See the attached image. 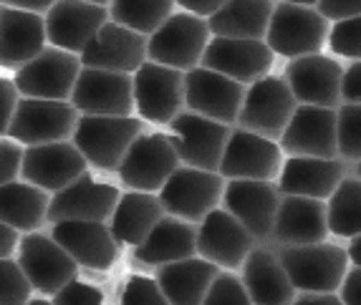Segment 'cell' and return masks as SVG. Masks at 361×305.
Returning a JSON list of instances; mask_svg holds the SVG:
<instances>
[{
  "mask_svg": "<svg viewBox=\"0 0 361 305\" xmlns=\"http://www.w3.org/2000/svg\"><path fill=\"white\" fill-rule=\"evenodd\" d=\"M142 132H145V119H137V116L81 114L71 142L86 156L91 169L116 172L132 142Z\"/></svg>",
  "mask_w": 361,
  "mask_h": 305,
  "instance_id": "cell-1",
  "label": "cell"
},
{
  "mask_svg": "<svg viewBox=\"0 0 361 305\" xmlns=\"http://www.w3.org/2000/svg\"><path fill=\"white\" fill-rule=\"evenodd\" d=\"M290 282L298 293H336L349 273V252L331 242L278 247Z\"/></svg>",
  "mask_w": 361,
  "mask_h": 305,
  "instance_id": "cell-2",
  "label": "cell"
},
{
  "mask_svg": "<svg viewBox=\"0 0 361 305\" xmlns=\"http://www.w3.org/2000/svg\"><path fill=\"white\" fill-rule=\"evenodd\" d=\"M225 182L228 180L220 172H207V169L182 164L157 194H159V202H162L167 215L197 225L212 210L220 207L225 194Z\"/></svg>",
  "mask_w": 361,
  "mask_h": 305,
  "instance_id": "cell-3",
  "label": "cell"
},
{
  "mask_svg": "<svg viewBox=\"0 0 361 305\" xmlns=\"http://www.w3.org/2000/svg\"><path fill=\"white\" fill-rule=\"evenodd\" d=\"M210 36L207 18L187 11L172 13L149 36L147 56L154 63H164V66L180 68L187 73L202 63Z\"/></svg>",
  "mask_w": 361,
  "mask_h": 305,
  "instance_id": "cell-4",
  "label": "cell"
},
{
  "mask_svg": "<svg viewBox=\"0 0 361 305\" xmlns=\"http://www.w3.org/2000/svg\"><path fill=\"white\" fill-rule=\"evenodd\" d=\"M329 20L321 15L319 8L281 0L273 11L265 43L283 58H301L321 54V48L329 43Z\"/></svg>",
  "mask_w": 361,
  "mask_h": 305,
  "instance_id": "cell-5",
  "label": "cell"
},
{
  "mask_svg": "<svg viewBox=\"0 0 361 305\" xmlns=\"http://www.w3.org/2000/svg\"><path fill=\"white\" fill-rule=\"evenodd\" d=\"M177 167H182V162L169 134L142 132L124 154L116 174L127 189L159 192Z\"/></svg>",
  "mask_w": 361,
  "mask_h": 305,
  "instance_id": "cell-6",
  "label": "cell"
},
{
  "mask_svg": "<svg viewBox=\"0 0 361 305\" xmlns=\"http://www.w3.org/2000/svg\"><path fill=\"white\" fill-rule=\"evenodd\" d=\"M78 119H81V114L71 101L20 96L16 116H13L11 129H8V137L16 139L23 147L68 142L76 132Z\"/></svg>",
  "mask_w": 361,
  "mask_h": 305,
  "instance_id": "cell-7",
  "label": "cell"
},
{
  "mask_svg": "<svg viewBox=\"0 0 361 305\" xmlns=\"http://www.w3.org/2000/svg\"><path fill=\"white\" fill-rule=\"evenodd\" d=\"M295 108H298V101L286 76H265L247 86L238 126L265 139H273V142H281Z\"/></svg>",
  "mask_w": 361,
  "mask_h": 305,
  "instance_id": "cell-8",
  "label": "cell"
},
{
  "mask_svg": "<svg viewBox=\"0 0 361 305\" xmlns=\"http://www.w3.org/2000/svg\"><path fill=\"white\" fill-rule=\"evenodd\" d=\"M230 124L207 119L202 114H195L190 108L180 111L167 124V134L175 144L180 162L187 167L217 172L223 162L225 147L230 139Z\"/></svg>",
  "mask_w": 361,
  "mask_h": 305,
  "instance_id": "cell-9",
  "label": "cell"
},
{
  "mask_svg": "<svg viewBox=\"0 0 361 305\" xmlns=\"http://www.w3.org/2000/svg\"><path fill=\"white\" fill-rule=\"evenodd\" d=\"M16 260L23 268L28 282L33 285V293L43 295V298L59 293L68 280L78 275L76 260L56 242L54 235H46L41 230L23 232Z\"/></svg>",
  "mask_w": 361,
  "mask_h": 305,
  "instance_id": "cell-10",
  "label": "cell"
},
{
  "mask_svg": "<svg viewBox=\"0 0 361 305\" xmlns=\"http://www.w3.org/2000/svg\"><path fill=\"white\" fill-rule=\"evenodd\" d=\"M81 68H84V63H81L78 54L46 46L36 58L20 66L13 78H16L20 96L71 101L73 86H76Z\"/></svg>",
  "mask_w": 361,
  "mask_h": 305,
  "instance_id": "cell-11",
  "label": "cell"
},
{
  "mask_svg": "<svg viewBox=\"0 0 361 305\" xmlns=\"http://www.w3.org/2000/svg\"><path fill=\"white\" fill-rule=\"evenodd\" d=\"M134 104L139 119L164 124L185 111V71L147 61L134 73Z\"/></svg>",
  "mask_w": 361,
  "mask_h": 305,
  "instance_id": "cell-12",
  "label": "cell"
},
{
  "mask_svg": "<svg viewBox=\"0 0 361 305\" xmlns=\"http://www.w3.org/2000/svg\"><path fill=\"white\" fill-rule=\"evenodd\" d=\"M71 104L78 114L91 116H134V73L81 68L73 86Z\"/></svg>",
  "mask_w": 361,
  "mask_h": 305,
  "instance_id": "cell-13",
  "label": "cell"
},
{
  "mask_svg": "<svg viewBox=\"0 0 361 305\" xmlns=\"http://www.w3.org/2000/svg\"><path fill=\"white\" fill-rule=\"evenodd\" d=\"M283 149L273 139H265L247 129H233L217 172L225 180H258L273 182L283 169Z\"/></svg>",
  "mask_w": 361,
  "mask_h": 305,
  "instance_id": "cell-14",
  "label": "cell"
},
{
  "mask_svg": "<svg viewBox=\"0 0 361 305\" xmlns=\"http://www.w3.org/2000/svg\"><path fill=\"white\" fill-rule=\"evenodd\" d=\"M281 149L286 156H338V111L326 106L298 104L281 137Z\"/></svg>",
  "mask_w": 361,
  "mask_h": 305,
  "instance_id": "cell-15",
  "label": "cell"
},
{
  "mask_svg": "<svg viewBox=\"0 0 361 305\" xmlns=\"http://www.w3.org/2000/svg\"><path fill=\"white\" fill-rule=\"evenodd\" d=\"M245 91V84L205 66L185 73V108L223 124H238Z\"/></svg>",
  "mask_w": 361,
  "mask_h": 305,
  "instance_id": "cell-16",
  "label": "cell"
},
{
  "mask_svg": "<svg viewBox=\"0 0 361 305\" xmlns=\"http://www.w3.org/2000/svg\"><path fill=\"white\" fill-rule=\"evenodd\" d=\"M121 192L116 185L97 180L91 172H84L76 182L51 194L49 225L66 220L109 222L116 210Z\"/></svg>",
  "mask_w": 361,
  "mask_h": 305,
  "instance_id": "cell-17",
  "label": "cell"
},
{
  "mask_svg": "<svg viewBox=\"0 0 361 305\" xmlns=\"http://www.w3.org/2000/svg\"><path fill=\"white\" fill-rule=\"evenodd\" d=\"M283 194L278 192V185L258 180H228L225 182L223 207L243 222L247 232L258 242L271 239L273 225H276L278 207Z\"/></svg>",
  "mask_w": 361,
  "mask_h": 305,
  "instance_id": "cell-18",
  "label": "cell"
},
{
  "mask_svg": "<svg viewBox=\"0 0 361 305\" xmlns=\"http://www.w3.org/2000/svg\"><path fill=\"white\" fill-rule=\"evenodd\" d=\"M255 245H258V239L225 207H217L205 220L197 222V255L215 263L217 268H243Z\"/></svg>",
  "mask_w": 361,
  "mask_h": 305,
  "instance_id": "cell-19",
  "label": "cell"
},
{
  "mask_svg": "<svg viewBox=\"0 0 361 305\" xmlns=\"http://www.w3.org/2000/svg\"><path fill=\"white\" fill-rule=\"evenodd\" d=\"M46 18V36L49 46L63 48L78 54L94 41L102 25L109 18V6L89 3V0H56L49 11L43 13Z\"/></svg>",
  "mask_w": 361,
  "mask_h": 305,
  "instance_id": "cell-20",
  "label": "cell"
},
{
  "mask_svg": "<svg viewBox=\"0 0 361 305\" xmlns=\"http://www.w3.org/2000/svg\"><path fill=\"white\" fill-rule=\"evenodd\" d=\"M84 172H89V162L71 139L68 142L36 144V147L23 149L20 180L41 187L51 194L76 182Z\"/></svg>",
  "mask_w": 361,
  "mask_h": 305,
  "instance_id": "cell-21",
  "label": "cell"
},
{
  "mask_svg": "<svg viewBox=\"0 0 361 305\" xmlns=\"http://www.w3.org/2000/svg\"><path fill=\"white\" fill-rule=\"evenodd\" d=\"M273 58H276V54L265 41L212 36L200 66L212 68V71L223 73L233 81L250 86L271 73Z\"/></svg>",
  "mask_w": 361,
  "mask_h": 305,
  "instance_id": "cell-22",
  "label": "cell"
},
{
  "mask_svg": "<svg viewBox=\"0 0 361 305\" xmlns=\"http://www.w3.org/2000/svg\"><path fill=\"white\" fill-rule=\"evenodd\" d=\"M147 46H149V36L116 20H106L94 41L81 51V63L86 68L137 73L139 66L149 61Z\"/></svg>",
  "mask_w": 361,
  "mask_h": 305,
  "instance_id": "cell-23",
  "label": "cell"
},
{
  "mask_svg": "<svg viewBox=\"0 0 361 305\" xmlns=\"http://www.w3.org/2000/svg\"><path fill=\"white\" fill-rule=\"evenodd\" d=\"M283 76L298 104L326 108L341 106L343 66L331 56L311 54L301 56V58H290Z\"/></svg>",
  "mask_w": 361,
  "mask_h": 305,
  "instance_id": "cell-24",
  "label": "cell"
},
{
  "mask_svg": "<svg viewBox=\"0 0 361 305\" xmlns=\"http://www.w3.org/2000/svg\"><path fill=\"white\" fill-rule=\"evenodd\" d=\"M51 235L63 250L78 263V268L106 273L116 263L119 242L111 235L109 222L66 220L51 225Z\"/></svg>",
  "mask_w": 361,
  "mask_h": 305,
  "instance_id": "cell-25",
  "label": "cell"
},
{
  "mask_svg": "<svg viewBox=\"0 0 361 305\" xmlns=\"http://www.w3.org/2000/svg\"><path fill=\"white\" fill-rule=\"evenodd\" d=\"M329 232L331 230H329L326 199L283 194L281 207H278L276 225H273V232H271V239L278 247L326 242Z\"/></svg>",
  "mask_w": 361,
  "mask_h": 305,
  "instance_id": "cell-26",
  "label": "cell"
},
{
  "mask_svg": "<svg viewBox=\"0 0 361 305\" xmlns=\"http://www.w3.org/2000/svg\"><path fill=\"white\" fill-rule=\"evenodd\" d=\"M49 46L43 13L0 6V68L18 71Z\"/></svg>",
  "mask_w": 361,
  "mask_h": 305,
  "instance_id": "cell-27",
  "label": "cell"
},
{
  "mask_svg": "<svg viewBox=\"0 0 361 305\" xmlns=\"http://www.w3.org/2000/svg\"><path fill=\"white\" fill-rule=\"evenodd\" d=\"M346 177V164L341 156L321 159V156H288L278 174L281 194L329 199Z\"/></svg>",
  "mask_w": 361,
  "mask_h": 305,
  "instance_id": "cell-28",
  "label": "cell"
},
{
  "mask_svg": "<svg viewBox=\"0 0 361 305\" xmlns=\"http://www.w3.org/2000/svg\"><path fill=\"white\" fill-rule=\"evenodd\" d=\"M197 255V225L180 217L164 215L142 245L134 247L132 258L139 265L162 268L167 263L187 260Z\"/></svg>",
  "mask_w": 361,
  "mask_h": 305,
  "instance_id": "cell-29",
  "label": "cell"
},
{
  "mask_svg": "<svg viewBox=\"0 0 361 305\" xmlns=\"http://www.w3.org/2000/svg\"><path fill=\"white\" fill-rule=\"evenodd\" d=\"M243 282L255 305H293L295 285L290 282L278 252L268 247H253L243 263Z\"/></svg>",
  "mask_w": 361,
  "mask_h": 305,
  "instance_id": "cell-30",
  "label": "cell"
},
{
  "mask_svg": "<svg viewBox=\"0 0 361 305\" xmlns=\"http://www.w3.org/2000/svg\"><path fill=\"white\" fill-rule=\"evenodd\" d=\"M220 270L223 268H217L215 263L195 255V258L157 268L154 278L172 305H202L212 280L220 275Z\"/></svg>",
  "mask_w": 361,
  "mask_h": 305,
  "instance_id": "cell-31",
  "label": "cell"
},
{
  "mask_svg": "<svg viewBox=\"0 0 361 305\" xmlns=\"http://www.w3.org/2000/svg\"><path fill=\"white\" fill-rule=\"evenodd\" d=\"M167 215L159 202L157 192H124L116 202V210L109 220L111 235L119 245L137 247L147 239V235L154 230V225Z\"/></svg>",
  "mask_w": 361,
  "mask_h": 305,
  "instance_id": "cell-32",
  "label": "cell"
},
{
  "mask_svg": "<svg viewBox=\"0 0 361 305\" xmlns=\"http://www.w3.org/2000/svg\"><path fill=\"white\" fill-rule=\"evenodd\" d=\"M276 3L273 0H228L207 18L212 36L265 41Z\"/></svg>",
  "mask_w": 361,
  "mask_h": 305,
  "instance_id": "cell-33",
  "label": "cell"
},
{
  "mask_svg": "<svg viewBox=\"0 0 361 305\" xmlns=\"http://www.w3.org/2000/svg\"><path fill=\"white\" fill-rule=\"evenodd\" d=\"M51 192L25 180L8 182L0 187V222L18 232H36L49 222Z\"/></svg>",
  "mask_w": 361,
  "mask_h": 305,
  "instance_id": "cell-34",
  "label": "cell"
},
{
  "mask_svg": "<svg viewBox=\"0 0 361 305\" xmlns=\"http://www.w3.org/2000/svg\"><path fill=\"white\" fill-rule=\"evenodd\" d=\"M329 212V230L336 237H356L361 235V180L359 177H343L331 197L326 199Z\"/></svg>",
  "mask_w": 361,
  "mask_h": 305,
  "instance_id": "cell-35",
  "label": "cell"
},
{
  "mask_svg": "<svg viewBox=\"0 0 361 305\" xmlns=\"http://www.w3.org/2000/svg\"><path fill=\"white\" fill-rule=\"evenodd\" d=\"M177 0H111L109 18L152 36L175 13Z\"/></svg>",
  "mask_w": 361,
  "mask_h": 305,
  "instance_id": "cell-36",
  "label": "cell"
},
{
  "mask_svg": "<svg viewBox=\"0 0 361 305\" xmlns=\"http://www.w3.org/2000/svg\"><path fill=\"white\" fill-rule=\"evenodd\" d=\"M338 111V156L361 162V104H341Z\"/></svg>",
  "mask_w": 361,
  "mask_h": 305,
  "instance_id": "cell-37",
  "label": "cell"
},
{
  "mask_svg": "<svg viewBox=\"0 0 361 305\" xmlns=\"http://www.w3.org/2000/svg\"><path fill=\"white\" fill-rule=\"evenodd\" d=\"M33 298V285L16 258H0V305H25Z\"/></svg>",
  "mask_w": 361,
  "mask_h": 305,
  "instance_id": "cell-38",
  "label": "cell"
},
{
  "mask_svg": "<svg viewBox=\"0 0 361 305\" xmlns=\"http://www.w3.org/2000/svg\"><path fill=\"white\" fill-rule=\"evenodd\" d=\"M202 305H255L247 293L243 278H238L230 270H220V275L212 280Z\"/></svg>",
  "mask_w": 361,
  "mask_h": 305,
  "instance_id": "cell-39",
  "label": "cell"
},
{
  "mask_svg": "<svg viewBox=\"0 0 361 305\" xmlns=\"http://www.w3.org/2000/svg\"><path fill=\"white\" fill-rule=\"evenodd\" d=\"M329 48L341 58L361 61V15L336 20L329 30Z\"/></svg>",
  "mask_w": 361,
  "mask_h": 305,
  "instance_id": "cell-40",
  "label": "cell"
},
{
  "mask_svg": "<svg viewBox=\"0 0 361 305\" xmlns=\"http://www.w3.org/2000/svg\"><path fill=\"white\" fill-rule=\"evenodd\" d=\"M119 305H172L159 287L157 278L147 275H129L121 287Z\"/></svg>",
  "mask_w": 361,
  "mask_h": 305,
  "instance_id": "cell-41",
  "label": "cell"
},
{
  "mask_svg": "<svg viewBox=\"0 0 361 305\" xmlns=\"http://www.w3.org/2000/svg\"><path fill=\"white\" fill-rule=\"evenodd\" d=\"M54 305H104V290L89 282H81L78 275L68 280L59 293L51 295Z\"/></svg>",
  "mask_w": 361,
  "mask_h": 305,
  "instance_id": "cell-42",
  "label": "cell"
},
{
  "mask_svg": "<svg viewBox=\"0 0 361 305\" xmlns=\"http://www.w3.org/2000/svg\"><path fill=\"white\" fill-rule=\"evenodd\" d=\"M23 144H18L11 137H0V187L8 182L20 180L23 169Z\"/></svg>",
  "mask_w": 361,
  "mask_h": 305,
  "instance_id": "cell-43",
  "label": "cell"
},
{
  "mask_svg": "<svg viewBox=\"0 0 361 305\" xmlns=\"http://www.w3.org/2000/svg\"><path fill=\"white\" fill-rule=\"evenodd\" d=\"M20 101V91L16 86V78L0 73V137H8L11 121L16 116V108Z\"/></svg>",
  "mask_w": 361,
  "mask_h": 305,
  "instance_id": "cell-44",
  "label": "cell"
},
{
  "mask_svg": "<svg viewBox=\"0 0 361 305\" xmlns=\"http://www.w3.org/2000/svg\"><path fill=\"white\" fill-rule=\"evenodd\" d=\"M316 8L326 20H346L361 15V0H319Z\"/></svg>",
  "mask_w": 361,
  "mask_h": 305,
  "instance_id": "cell-45",
  "label": "cell"
},
{
  "mask_svg": "<svg viewBox=\"0 0 361 305\" xmlns=\"http://www.w3.org/2000/svg\"><path fill=\"white\" fill-rule=\"evenodd\" d=\"M341 104H361V61H354L349 68H343Z\"/></svg>",
  "mask_w": 361,
  "mask_h": 305,
  "instance_id": "cell-46",
  "label": "cell"
},
{
  "mask_svg": "<svg viewBox=\"0 0 361 305\" xmlns=\"http://www.w3.org/2000/svg\"><path fill=\"white\" fill-rule=\"evenodd\" d=\"M338 295L346 305H361V268L354 265V268L346 273L341 287H338Z\"/></svg>",
  "mask_w": 361,
  "mask_h": 305,
  "instance_id": "cell-47",
  "label": "cell"
},
{
  "mask_svg": "<svg viewBox=\"0 0 361 305\" xmlns=\"http://www.w3.org/2000/svg\"><path fill=\"white\" fill-rule=\"evenodd\" d=\"M20 237H23V232H18L6 222H0V258H13L18 252Z\"/></svg>",
  "mask_w": 361,
  "mask_h": 305,
  "instance_id": "cell-48",
  "label": "cell"
},
{
  "mask_svg": "<svg viewBox=\"0 0 361 305\" xmlns=\"http://www.w3.org/2000/svg\"><path fill=\"white\" fill-rule=\"evenodd\" d=\"M228 0H177V6L187 13H195V15H202V18H210L212 13H217L225 6Z\"/></svg>",
  "mask_w": 361,
  "mask_h": 305,
  "instance_id": "cell-49",
  "label": "cell"
},
{
  "mask_svg": "<svg viewBox=\"0 0 361 305\" xmlns=\"http://www.w3.org/2000/svg\"><path fill=\"white\" fill-rule=\"evenodd\" d=\"M293 305H346L336 293H298Z\"/></svg>",
  "mask_w": 361,
  "mask_h": 305,
  "instance_id": "cell-50",
  "label": "cell"
},
{
  "mask_svg": "<svg viewBox=\"0 0 361 305\" xmlns=\"http://www.w3.org/2000/svg\"><path fill=\"white\" fill-rule=\"evenodd\" d=\"M56 0H0V6L18 8V11H30V13H46Z\"/></svg>",
  "mask_w": 361,
  "mask_h": 305,
  "instance_id": "cell-51",
  "label": "cell"
},
{
  "mask_svg": "<svg viewBox=\"0 0 361 305\" xmlns=\"http://www.w3.org/2000/svg\"><path fill=\"white\" fill-rule=\"evenodd\" d=\"M346 252H349V260L354 265H359L361 268V235H356V237H351L349 247H346Z\"/></svg>",
  "mask_w": 361,
  "mask_h": 305,
  "instance_id": "cell-52",
  "label": "cell"
},
{
  "mask_svg": "<svg viewBox=\"0 0 361 305\" xmlns=\"http://www.w3.org/2000/svg\"><path fill=\"white\" fill-rule=\"evenodd\" d=\"M25 305H54V303H51V298H43V295H38V298H30Z\"/></svg>",
  "mask_w": 361,
  "mask_h": 305,
  "instance_id": "cell-53",
  "label": "cell"
},
{
  "mask_svg": "<svg viewBox=\"0 0 361 305\" xmlns=\"http://www.w3.org/2000/svg\"><path fill=\"white\" fill-rule=\"evenodd\" d=\"M283 3H298V6H316L319 0H283Z\"/></svg>",
  "mask_w": 361,
  "mask_h": 305,
  "instance_id": "cell-54",
  "label": "cell"
},
{
  "mask_svg": "<svg viewBox=\"0 0 361 305\" xmlns=\"http://www.w3.org/2000/svg\"><path fill=\"white\" fill-rule=\"evenodd\" d=\"M354 174L361 180V162H356V164H354Z\"/></svg>",
  "mask_w": 361,
  "mask_h": 305,
  "instance_id": "cell-55",
  "label": "cell"
},
{
  "mask_svg": "<svg viewBox=\"0 0 361 305\" xmlns=\"http://www.w3.org/2000/svg\"><path fill=\"white\" fill-rule=\"evenodd\" d=\"M89 3H99V6H109L111 0H89Z\"/></svg>",
  "mask_w": 361,
  "mask_h": 305,
  "instance_id": "cell-56",
  "label": "cell"
}]
</instances>
